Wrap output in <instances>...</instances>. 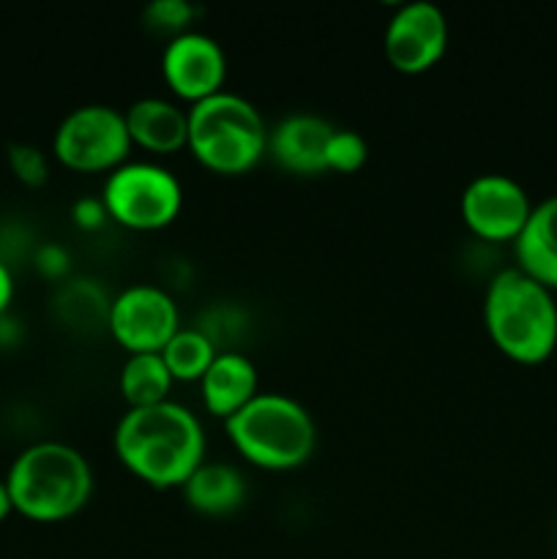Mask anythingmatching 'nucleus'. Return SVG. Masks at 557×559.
<instances>
[{
	"mask_svg": "<svg viewBox=\"0 0 557 559\" xmlns=\"http://www.w3.org/2000/svg\"><path fill=\"white\" fill-rule=\"evenodd\" d=\"M112 442L120 464L156 489H180L205 462V429L200 418L173 399L126 409L115 426Z\"/></svg>",
	"mask_w": 557,
	"mask_h": 559,
	"instance_id": "nucleus-1",
	"label": "nucleus"
},
{
	"mask_svg": "<svg viewBox=\"0 0 557 559\" xmlns=\"http://www.w3.org/2000/svg\"><path fill=\"white\" fill-rule=\"evenodd\" d=\"M14 298V276H11L9 262L0 260V314H5Z\"/></svg>",
	"mask_w": 557,
	"mask_h": 559,
	"instance_id": "nucleus-27",
	"label": "nucleus"
},
{
	"mask_svg": "<svg viewBox=\"0 0 557 559\" xmlns=\"http://www.w3.org/2000/svg\"><path fill=\"white\" fill-rule=\"evenodd\" d=\"M11 511H14V506H11L9 489H5V480H0V522H3Z\"/></svg>",
	"mask_w": 557,
	"mask_h": 559,
	"instance_id": "nucleus-28",
	"label": "nucleus"
},
{
	"mask_svg": "<svg viewBox=\"0 0 557 559\" xmlns=\"http://www.w3.org/2000/svg\"><path fill=\"white\" fill-rule=\"evenodd\" d=\"M109 309H112V295L91 276L66 278L55 289V317L74 333H98L107 328Z\"/></svg>",
	"mask_w": 557,
	"mask_h": 559,
	"instance_id": "nucleus-17",
	"label": "nucleus"
},
{
	"mask_svg": "<svg viewBox=\"0 0 557 559\" xmlns=\"http://www.w3.org/2000/svg\"><path fill=\"white\" fill-rule=\"evenodd\" d=\"M235 451L262 469H295L317 445V426L309 409L287 393H257L246 407L224 420Z\"/></svg>",
	"mask_w": 557,
	"mask_h": 559,
	"instance_id": "nucleus-4",
	"label": "nucleus"
},
{
	"mask_svg": "<svg viewBox=\"0 0 557 559\" xmlns=\"http://www.w3.org/2000/svg\"><path fill=\"white\" fill-rule=\"evenodd\" d=\"M5 158H9L11 173L16 175L20 183L31 186V189L47 183L49 164L42 147L27 145V142H11V145L5 147Z\"/></svg>",
	"mask_w": 557,
	"mask_h": 559,
	"instance_id": "nucleus-23",
	"label": "nucleus"
},
{
	"mask_svg": "<svg viewBox=\"0 0 557 559\" xmlns=\"http://www.w3.org/2000/svg\"><path fill=\"white\" fill-rule=\"evenodd\" d=\"M382 47H386L388 63L402 74L429 71L446 55V14L431 0H410V3L399 5L396 14L388 20Z\"/></svg>",
	"mask_w": 557,
	"mask_h": 559,
	"instance_id": "nucleus-10",
	"label": "nucleus"
},
{
	"mask_svg": "<svg viewBox=\"0 0 557 559\" xmlns=\"http://www.w3.org/2000/svg\"><path fill=\"white\" fill-rule=\"evenodd\" d=\"M194 16L197 5H191L189 0H153L145 5V25L158 33H173V36L189 31Z\"/></svg>",
	"mask_w": 557,
	"mask_h": 559,
	"instance_id": "nucleus-22",
	"label": "nucleus"
},
{
	"mask_svg": "<svg viewBox=\"0 0 557 559\" xmlns=\"http://www.w3.org/2000/svg\"><path fill=\"white\" fill-rule=\"evenodd\" d=\"M189 508L205 516H227L246 502V478L229 462H202L183 486Z\"/></svg>",
	"mask_w": 557,
	"mask_h": 559,
	"instance_id": "nucleus-16",
	"label": "nucleus"
},
{
	"mask_svg": "<svg viewBox=\"0 0 557 559\" xmlns=\"http://www.w3.org/2000/svg\"><path fill=\"white\" fill-rule=\"evenodd\" d=\"M71 218L80 229H102L109 222V213L104 207L102 197H80V200L71 205Z\"/></svg>",
	"mask_w": 557,
	"mask_h": 559,
	"instance_id": "nucleus-25",
	"label": "nucleus"
},
{
	"mask_svg": "<svg viewBox=\"0 0 557 559\" xmlns=\"http://www.w3.org/2000/svg\"><path fill=\"white\" fill-rule=\"evenodd\" d=\"M216 355L218 349L213 347L211 338L202 331H197L194 325H180V331L162 349L164 364L169 366V374L175 380H202V374H205Z\"/></svg>",
	"mask_w": 557,
	"mask_h": 559,
	"instance_id": "nucleus-19",
	"label": "nucleus"
},
{
	"mask_svg": "<svg viewBox=\"0 0 557 559\" xmlns=\"http://www.w3.org/2000/svg\"><path fill=\"white\" fill-rule=\"evenodd\" d=\"M194 328L211 338L218 353H233L249 331V317L238 304H208Z\"/></svg>",
	"mask_w": 557,
	"mask_h": 559,
	"instance_id": "nucleus-20",
	"label": "nucleus"
},
{
	"mask_svg": "<svg viewBox=\"0 0 557 559\" xmlns=\"http://www.w3.org/2000/svg\"><path fill=\"white\" fill-rule=\"evenodd\" d=\"M25 338V325H22L20 317L14 314H0V353H11L16 349Z\"/></svg>",
	"mask_w": 557,
	"mask_h": 559,
	"instance_id": "nucleus-26",
	"label": "nucleus"
},
{
	"mask_svg": "<svg viewBox=\"0 0 557 559\" xmlns=\"http://www.w3.org/2000/svg\"><path fill=\"white\" fill-rule=\"evenodd\" d=\"M366 158H369V145L358 131L333 129L325 153L328 173H355L364 167Z\"/></svg>",
	"mask_w": 557,
	"mask_h": 559,
	"instance_id": "nucleus-21",
	"label": "nucleus"
},
{
	"mask_svg": "<svg viewBox=\"0 0 557 559\" xmlns=\"http://www.w3.org/2000/svg\"><path fill=\"white\" fill-rule=\"evenodd\" d=\"M202 402L213 415L227 420L260 393V374L249 355L240 349L218 353L200 380Z\"/></svg>",
	"mask_w": 557,
	"mask_h": 559,
	"instance_id": "nucleus-13",
	"label": "nucleus"
},
{
	"mask_svg": "<svg viewBox=\"0 0 557 559\" xmlns=\"http://www.w3.org/2000/svg\"><path fill=\"white\" fill-rule=\"evenodd\" d=\"M33 265H36V271L42 273L44 278H49V282H66V278H69L71 257L63 246L42 243L36 249V254H33Z\"/></svg>",
	"mask_w": 557,
	"mask_h": 559,
	"instance_id": "nucleus-24",
	"label": "nucleus"
},
{
	"mask_svg": "<svg viewBox=\"0 0 557 559\" xmlns=\"http://www.w3.org/2000/svg\"><path fill=\"white\" fill-rule=\"evenodd\" d=\"M175 377L162 353H131L120 369V393L131 407H151L167 402Z\"/></svg>",
	"mask_w": 557,
	"mask_h": 559,
	"instance_id": "nucleus-18",
	"label": "nucleus"
},
{
	"mask_svg": "<svg viewBox=\"0 0 557 559\" xmlns=\"http://www.w3.org/2000/svg\"><path fill=\"white\" fill-rule=\"evenodd\" d=\"M109 218L129 229H162L183 207V186L156 162H126L107 175L102 189Z\"/></svg>",
	"mask_w": 557,
	"mask_h": 559,
	"instance_id": "nucleus-6",
	"label": "nucleus"
},
{
	"mask_svg": "<svg viewBox=\"0 0 557 559\" xmlns=\"http://www.w3.org/2000/svg\"><path fill=\"white\" fill-rule=\"evenodd\" d=\"M107 331L131 353H162L180 331L173 293L158 284H131L112 298Z\"/></svg>",
	"mask_w": 557,
	"mask_h": 559,
	"instance_id": "nucleus-8",
	"label": "nucleus"
},
{
	"mask_svg": "<svg viewBox=\"0 0 557 559\" xmlns=\"http://www.w3.org/2000/svg\"><path fill=\"white\" fill-rule=\"evenodd\" d=\"M131 142L151 153H175L189 147V109L158 96L137 98L126 109Z\"/></svg>",
	"mask_w": 557,
	"mask_h": 559,
	"instance_id": "nucleus-14",
	"label": "nucleus"
},
{
	"mask_svg": "<svg viewBox=\"0 0 557 559\" xmlns=\"http://www.w3.org/2000/svg\"><path fill=\"white\" fill-rule=\"evenodd\" d=\"M162 74L173 93L197 104L222 91L227 76V55L222 44L208 33L186 31L169 38L164 47Z\"/></svg>",
	"mask_w": 557,
	"mask_h": 559,
	"instance_id": "nucleus-11",
	"label": "nucleus"
},
{
	"mask_svg": "<svg viewBox=\"0 0 557 559\" xmlns=\"http://www.w3.org/2000/svg\"><path fill=\"white\" fill-rule=\"evenodd\" d=\"M11 506L33 522H60L87 506L93 469L85 453L58 440L27 445L5 475Z\"/></svg>",
	"mask_w": 557,
	"mask_h": 559,
	"instance_id": "nucleus-3",
	"label": "nucleus"
},
{
	"mask_svg": "<svg viewBox=\"0 0 557 559\" xmlns=\"http://www.w3.org/2000/svg\"><path fill=\"white\" fill-rule=\"evenodd\" d=\"M189 147L213 173H249L268 153V126L249 98L218 91L191 104Z\"/></svg>",
	"mask_w": 557,
	"mask_h": 559,
	"instance_id": "nucleus-5",
	"label": "nucleus"
},
{
	"mask_svg": "<svg viewBox=\"0 0 557 559\" xmlns=\"http://www.w3.org/2000/svg\"><path fill=\"white\" fill-rule=\"evenodd\" d=\"M519 271L557 289V194L533 205L528 224L513 240Z\"/></svg>",
	"mask_w": 557,
	"mask_h": 559,
	"instance_id": "nucleus-15",
	"label": "nucleus"
},
{
	"mask_svg": "<svg viewBox=\"0 0 557 559\" xmlns=\"http://www.w3.org/2000/svg\"><path fill=\"white\" fill-rule=\"evenodd\" d=\"M464 224L470 233L489 243L517 240L528 224L533 202L519 180L502 173L475 175L459 200Z\"/></svg>",
	"mask_w": 557,
	"mask_h": 559,
	"instance_id": "nucleus-9",
	"label": "nucleus"
},
{
	"mask_svg": "<svg viewBox=\"0 0 557 559\" xmlns=\"http://www.w3.org/2000/svg\"><path fill=\"white\" fill-rule=\"evenodd\" d=\"M336 126L315 112H293L268 129V153L295 175L328 173L325 153Z\"/></svg>",
	"mask_w": 557,
	"mask_h": 559,
	"instance_id": "nucleus-12",
	"label": "nucleus"
},
{
	"mask_svg": "<svg viewBox=\"0 0 557 559\" xmlns=\"http://www.w3.org/2000/svg\"><path fill=\"white\" fill-rule=\"evenodd\" d=\"M484 325L502 355L541 364L557 347L555 295L519 267H502L486 287Z\"/></svg>",
	"mask_w": 557,
	"mask_h": 559,
	"instance_id": "nucleus-2",
	"label": "nucleus"
},
{
	"mask_svg": "<svg viewBox=\"0 0 557 559\" xmlns=\"http://www.w3.org/2000/svg\"><path fill=\"white\" fill-rule=\"evenodd\" d=\"M134 147L123 109L112 104H82L58 123L52 153L76 173H104L129 162Z\"/></svg>",
	"mask_w": 557,
	"mask_h": 559,
	"instance_id": "nucleus-7",
	"label": "nucleus"
}]
</instances>
